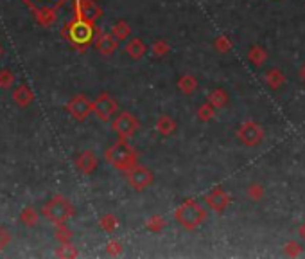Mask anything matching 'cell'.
<instances>
[{"label":"cell","instance_id":"27","mask_svg":"<svg viewBox=\"0 0 305 259\" xmlns=\"http://www.w3.org/2000/svg\"><path fill=\"white\" fill-rule=\"evenodd\" d=\"M301 250H303V247L298 241H287L286 247H283V254L289 255V257H298L301 254Z\"/></svg>","mask_w":305,"mask_h":259},{"label":"cell","instance_id":"2","mask_svg":"<svg viewBox=\"0 0 305 259\" xmlns=\"http://www.w3.org/2000/svg\"><path fill=\"white\" fill-rule=\"evenodd\" d=\"M174 218L185 230H196L207 219V211L196 200L189 198L174 209Z\"/></svg>","mask_w":305,"mask_h":259},{"label":"cell","instance_id":"14","mask_svg":"<svg viewBox=\"0 0 305 259\" xmlns=\"http://www.w3.org/2000/svg\"><path fill=\"white\" fill-rule=\"evenodd\" d=\"M117 43H118V40L115 38L113 34H100L99 38H97V42H95V47H97V50H99V52L111 54L115 49H117Z\"/></svg>","mask_w":305,"mask_h":259},{"label":"cell","instance_id":"12","mask_svg":"<svg viewBox=\"0 0 305 259\" xmlns=\"http://www.w3.org/2000/svg\"><path fill=\"white\" fill-rule=\"evenodd\" d=\"M176 121L171 117V115H160V117L156 119V132L160 133V135H164V137H169V135H172V133L176 132Z\"/></svg>","mask_w":305,"mask_h":259},{"label":"cell","instance_id":"10","mask_svg":"<svg viewBox=\"0 0 305 259\" xmlns=\"http://www.w3.org/2000/svg\"><path fill=\"white\" fill-rule=\"evenodd\" d=\"M92 104L93 103H90L85 96H77L70 101L68 110H70V114L74 115L75 119H85L86 115H88V112L92 110Z\"/></svg>","mask_w":305,"mask_h":259},{"label":"cell","instance_id":"28","mask_svg":"<svg viewBox=\"0 0 305 259\" xmlns=\"http://www.w3.org/2000/svg\"><path fill=\"white\" fill-rule=\"evenodd\" d=\"M106 252L110 255H118V254H122V245L118 243V241H110L108 243V247H106Z\"/></svg>","mask_w":305,"mask_h":259},{"label":"cell","instance_id":"17","mask_svg":"<svg viewBox=\"0 0 305 259\" xmlns=\"http://www.w3.org/2000/svg\"><path fill=\"white\" fill-rule=\"evenodd\" d=\"M207 101L212 104V106H215L219 110V108H225L226 104H228V94H226V90H222V88H214L210 94H208Z\"/></svg>","mask_w":305,"mask_h":259},{"label":"cell","instance_id":"19","mask_svg":"<svg viewBox=\"0 0 305 259\" xmlns=\"http://www.w3.org/2000/svg\"><path fill=\"white\" fill-rule=\"evenodd\" d=\"M248 60L251 61L253 65H262L266 60H268V52H266L264 47L260 45H251L250 50H248Z\"/></svg>","mask_w":305,"mask_h":259},{"label":"cell","instance_id":"20","mask_svg":"<svg viewBox=\"0 0 305 259\" xmlns=\"http://www.w3.org/2000/svg\"><path fill=\"white\" fill-rule=\"evenodd\" d=\"M215 110L217 108L215 106H212L210 103H203L199 108H197V119H199L201 122H208V121H212V119L215 117Z\"/></svg>","mask_w":305,"mask_h":259},{"label":"cell","instance_id":"6","mask_svg":"<svg viewBox=\"0 0 305 259\" xmlns=\"http://www.w3.org/2000/svg\"><path fill=\"white\" fill-rule=\"evenodd\" d=\"M205 203H207L214 212L221 214V212H225L226 209H228L230 194L226 193L225 189H221V187H214V189L205 196Z\"/></svg>","mask_w":305,"mask_h":259},{"label":"cell","instance_id":"21","mask_svg":"<svg viewBox=\"0 0 305 259\" xmlns=\"http://www.w3.org/2000/svg\"><path fill=\"white\" fill-rule=\"evenodd\" d=\"M111 34L115 36V38L118 40V42H122V40H126L129 34H131V27L128 25V22H117V24L111 27Z\"/></svg>","mask_w":305,"mask_h":259},{"label":"cell","instance_id":"29","mask_svg":"<svg viewBox=\"0 0 305 259\" xmlns=\"http://www.w3.org/2000/svg\"><path fill=\"white\" fill-rule=\"evenodd\" d=\"M298 236H300L301 239H305V221L301 223L300 227H298Z\"/></svg>","mask_w":305,"mask_h":259},{"label":"cell","instance_id":"23","mask_svg":"<svg viewBox=\"0 0 305 259\" xmlns=\"http://www.w3.org/2000/svg\"><path fill=\"white\" fill-rule=\"evenodd\" d=\"M246 194H248V198H250V200L258 201V200H262V198H264V187H262L258 182H253V183H250V186L246 187Z\"/></svg>","mask_w":305,"mask_h":259},{"label":"cell","instance_id":"9","mask_svg":"<svg viewBox=\"0 0 305 259\" xmlns=\"http://www.w3.org/2000/svg\"><path fill=\"white\" fill-rule=\"evenodd\" d=\"M93 36V27L88 20H79L72 25V40L77 43H88Z\"/></svg>","mask_w":305,"mask_h":259},{"label":"cell","instance_id":"5","mask_svg":"<svg viewBox=\"0 0 305 259\" xmlns=\"http://www.w3.org/2000/svg\"><path fill=\"white\" fill-rule=\"evenodd\" d=\"M126 178H128V183L135 191H144L146 187H149L154 182L153 171L138 164L133 169H129V171H126Z\"/></svg>","mask_w":305,"mask_h":259},{"label":"cell","instance_id":"1","mask_svg":"<svg viewBox=\"0 0 305 259\" xmlns=\"http://www.w3.org/2000/svg\"><path fill=\"white\" fill-rule=\"evenodd\" d=\"M106 160L118 171H129L138 164V153L128 144V139H120L108 147Z\"/></svg>","mask_w":305,"mask_h":259},{"label":"cell","instance_id":"22","mask_svg":"<svg viewBox=\"0 0 305 259\" xmlns=\"http://www.w3.org/2000/svg\"><path fill=\"white\" fill-rule=\"evenodd\" d=\"M165 219L161 218V216H158V214H153L149 219L146 221V229L147 230H151V232H161V230L165 229Z\"/></svg>","mask_w":305,"mask_h":259},{"label":"cell","instance_id":"13","mask_svg":"<svg viewBox=\"0 0 305 259\" xmlns=\"http://www.w3.org/2000/svg\"><path fill=\"white\" fill-rule=\"evenodd\" d=\"M178 88H179V92L185 94V96H192V94L197 90V79H196V76H192V74H181L178 78Z\"/></svg>","mask_w":305,"mask_h":259},{"label":"cell","instance_id":"3","mask_svg":"<svg viewBox=\"0 0 305 259\" xmlns=\"http://www.w3.org/2000/svg\"><path fill=\"white\" fill-rule=\"evenodd\" d=\"M140 128L138 119L129 112H120L111 122V130L117 133L120 139H131Z\"/></svg>","mask_w":305,"mask_h":259},{"label":"cell","instance_id":"18","mask_svg":"<svg viewBox=\"0 0 305 259\" xmlns=\"http://www.w3.org/2000/svg\"><path fill=\"white\" fill-rule=\"evenodd\" d=\"M266 83H268L269 88L276 90L286 83V78H283V74L278 68H269V70L266 72Z\"/></svg>","mask_w":305,"mask_h":259},{"label":"cell","instance_id":"26","mask_svg":"<svg viewBox=\"0 0 305 259\" xmlns=\"http://www.w3.org/2000/svg\"><path fill=\"white\" fill-rule=\"evenodd\" d=\"M100 227H103L104 230H108V232H113V230L118 227L117 216H113V214H104L103 218H100Z\"/></svg>","mask_w":305,"mask_h":259},{"label":"cell","instance_id":"25","mask_svg":"<svg viewBox=\"0 0 305 259\" xmlns=\"http://www.w3.org/2000/svg\"><path fill=\"white\" fill-rule=\"evenodd\" d=\"M214 49L217 50V52H228L230 49H232V42H230V38L228 36H225V34H221V36H217V38L214 40Z\"/></svg>","mask_w":305,"mask_h":259},{"label":"cell","instance_id":"4","mask_svg":"<svg viewBox=\"0 0 305 259\" xmlns=\"http://www.w3.org/2000/svg\"><path fill=\"white\" fill-rule=\"evenodd\" d=\"M237 139H239V142L244 144V146H257V144H260L262 139H264V130L255 121H246L237 130Z\"/></svg>","mask_w":305,"mask_h":259},{"label":"cell","instance_id":"16","mask_svg":"<svg viewBox=\"0 0 305 259\" xmlns=\"http://www.w3.org/2000/svg\"><path fill=\"white\" fill-rule=\"evenodd\" d=\"M77 168L81 169L83 173H92L93 169L97 168V158L92 151H85V153L79 155L77 158Z\"/></svg>","mask_w":305,"mask_h":259},{"label":"cell","instance_id":"8","mask_svg":"<svg viewBox=\"0 0 305 259\" xmlns=\"http://www.w3.org/2000/svg\"><path fill=\"white\" fill-rule=\"evenodd\" d=\"M45 214L50 219H54V221H63V219H67L72 214V207L63 198H56L54 201H49V205L45 209Z\"/></svg>","mask_w":305,"mask_h":259},{"label":"cell","instance_id":"24","mask_svg":"<svg viewBox=\"0 0 305 259\" xmlns=\"http://www.w3.org/2000/svg\"><path fill=\"white\" fill-rule=\"evenodd\" d=\"M151 50H153V54L156 58H164L169 54V50H171V45H169L165 40H156V42L151 45Z\"/></svg>","mask_w":305,"mask_h":259},{"label":"cell","instance_id":"30","mask_svg":"<svg viewBox=\"0 0 305 259\" xmlns=\"http://www.w3.org/2000/svg\"><path fill=\"white\" fill-rule=\"evenodd\" d=\"M300 76H301V79H303V81H305V65H303V67H301V72H300Z\"/></svg>","mask_w":305,"mask_h":259},{"label":"cell","instance_id":"11","mask_svg":"<svg viewBox=\"0 0 305 259\" xmlns=\"http://www.w3.org/2000/svg\"><path fill=\"white\" fill-rule=\"evenodd\" d=\"M100 14V9L92 2V0H79V16L83 20H95L97 16Z\"/></svg>","mask_w":305,"mask_h":259},{"label":"cell","instance_id":"7","mask_svg":"<svg viewBox=\"0 0 305 259\" xmlns=\"http://www.w3.org/2000/svg\"><path fill=\"white\" fill-rule=\"evenodd\" d=\"M92 110L95 112L100 121H108L117 112V101L108 94H100L95 99V103L92 104Z\"/></svg>","mask_w":305,"mask_h":259},{"label":"cell","instance_id":"15","mask_svg":"<svg viewBox=\"0 0 305 259\" xmlns=\"http://www.w3.org/2000/svg\"><path fill=\"white\" fill-rule=\"evenodd\" d=\"M146 50H147L146 43H144L140 38H133L126 43V52H128L133 60H142L144 54H146Z\"/></svg>","mask_w":305,"mask_h":259}]
</instances>
